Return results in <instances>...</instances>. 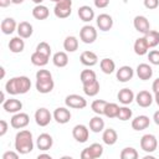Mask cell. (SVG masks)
Here are the masks:
<instances>
[{
    "label": "cell",
    "mask_w": 159,
    "mask_h": 159,
    "mask_svg": "<svg viewBox=\"0 0 159 159\" xmlns=\"http://www.w3.org/2000/svg\"><path fill=\"white\" fill-rule=\"evenodd\" d=\"M31 88V81L26 76H20V77H14L9 80L5 84V91L9 94H24L27 93Z\"/></svg>",
    "instance_id": "obj_1"
},
{
    "label": "cell",
    "mask_w": 159,
    "mask_h": 159,
    "mask_svg": "<svg viewBox=\"0 0 159 159\" xmlns=\"http://www.w3.org/2000/svg\"><path fill=\"white\" fill-rule=\"evenodd\" d=\"M15 149L19 154H27L34 149L32 133L30 130H20L15 135Z\"/></svg>",
    "instance_id": "obj_2"
},
{
    "label": "cell",
    "mask_w": 159,
    "mask_h": 159,
    "mask_svg": "<svg viewBox=\"0 0 159 159\" xmlns=\"http://www.w3.org/2000/svg\"><path fill=\"white\" fill-rule=\"evenodd\" d=\"M71 7H72V0H60L56 2L53 12L58 19H66L72 12Z\"/></svg>",
    "instance_id": "obj_3"
},
{
    "label": "cell",
    "mask_w": 159,
    "mask_h": 159,
    "mask_svg": "<svg viewBox=\"0 0 159 159\" xmlns=\"http://www.w3.org/2000/svg\"><path fill=\"white\" fill-rule=\"evenodd\" d=\"M140 148L145 153H153L158 148V140L153 134H144L140 138Z\"/></svg>",
    "instance_id": "obj_4"
},
{
    "label": "cell",
    "mask_w": 159,
    "mask_h": 159,
    "mask_svg": "<svg viewBox=\"0 0 159 159\" xmlns=\"http://www.w3.org/2000/svg\"><path fill=\"white\" fill-rule=\"evenodd\" d=\"M80 39L84 43H93L97 39V30L91 25H84L80 31Z\"/></svg>",
    "instance_id": "obj_5"
},
{
    "label": "cell",
    "mask_w": 159,
    "mask_h": 159,
    "mask_svg": "<svg viewBox=\"0 0 159 159\" xmlns=\"http://www.w3.org/2000/svg\"><path fill=\"white\" fill-rule=\"evenodd\" d=\"M65 103L67 107L75 109H82L87 106V101L80 94H68L65 99Z\"/></svg>",
    "instance_id": "obj_6"
},
{
    "label": "cell",
    "mask_w": 159,
    "mask_h": 159,
    "mask_svg": "<svg viewBox=\"0 0 159 159\" xmlns=\"http://www.w3.org/2000/svg\"><path fill=\"white\" fill-rule=\"evenodd\" d=\"M52 117L53 116L50 113V111L47 108H39L35 112V120H36L37 125H40V127H46L47 124H50Z\"/></svg>",
    "instance_id": "obj_7"
},
{
    "label": "cell",
    "mask_w": 159,
    "mask_h": 159,
    "mask_svg": "<svg viewBox=\"0 0 159 159\" xmlns=\"http://www.w3.org/2000/svg\"><path fill=\"white\" fill-rule=\"evenodd\" d=\"M29 122H30L29 114L21 113V112L14 114L12 118L10 119V124H11V127L15 128V129H22V128H25V127L29 124Z\"/></svg>",
    "instance_id": "obj_8"
},
{
    "label": "cell",
    "mask_w": 159,
    "mask_h": 159,
    "mask_svg": "<svg viewBox=\"0 0 159 159\" xmlns=\"http://www.w3.org/2000/svg\"><path fill=\"white\" fill-rule=\"evenodd\" d=\"M72 135L78 143H84L89 137V130L84 124H77L72 129Z\"/></svg>",
    "instance_id": "obj_9"
},
{
    "label": "cell",
    "mask_w": 159,
    "mask_h": 159,
    "mask_svg": "<svg viewBox=\"0 0 159 159\" xmlns=\"http://www.w3.org/2000/svg\"><path fill=\"white\" fill-rule=\"evenodd\" d=\"M53 119L60 123V124H66L67 122H70L71 119V112L70 109L65 108V107H58L53 111Z\"/></svg>",
    "instance_id": "obj_10"
},
{
    "label": "cell",
    "mask_w": 159,
    "mask_h": 159,
    "mask_svg": "<svg viewBox=\"0 0 159 159\" xmlns=\"http://www.w3.org/2000/svg\"><path fill=\"white\" fill-rule=\"evenodd\" d=\"M133 25H134V29H135L138 32L143 34V35H145V34L150 30V24H149L148 19H147L145 16H142V15H138V16L134 17Z\"/></svg>",
    "instance_id": "obj_11"
},
{
    "label": "cell",
    "mask_w": 159,
    "mask_h": 159,
    "mask_svg": "<svg viewBox=\"0 0 159 159\" xmlns=\"http://www.w3.org/2000/svg\"><path fill=\"white\" fill-rule=\"evenodd\" d=\"M96 22H97V26H98V29L101 31H109L112 29V26H113V19L108 14L98 15Z\"/></svg>",
    "instance_id": "obj_12"
},
{
    "label": "cell",
    "mask_w": 159,
    "mask_h": 159,
    "mask_svg": "<svg viewBox=\"0 0 159 159\" xmlns=\"http://www.w3.org/2000/svg\"><path fill=\"white\" fill-rule=\"evenodd\" d=\"M117 80L119 82H128L133 78L134 76V70L130 67V66H122L117 70Z\"/></svg>",
    "instance_id": "obj_13"
},
{
    "label": "cell",
    "mask_w": 159,
    "mask_h": 159,
    "mask_svg": "<svg viewBox=\"0 0 159 159\" xmlns=\"http://www.w3.org/2000/svg\"><path fill=\"white\" fill-rule=\"evenodd\" d=\"M153 99H154V98H153L152 93L148 92V91H140V92H138V94L135 96V101H137L138 106H140V107H143V108L149 107V106L153 103Z\"/></svg>",
    "instance_id": "obj_14"
},
{
    "label": "cell",
    "mask_w": 159,
    "mask_h": 159,
    "mask_svg": "<svg viewBox=\"0 0 159 159\" xmlns=\"http://www.w3.org/2000/svg\"><path fill=\"white\" fill-rule=\"evenodd\" d=\"M53 144V139L50 134L47 133H42L37 137V140H36V145L40 150H48Z\"/></svg>",
    "instance_id": "obj_15"
},
{
    "label": "cell",
    "mask_w": 159,
    "mask_h": 159,
    "mask_svg": "<svg viewBox=\"0 0 159 159\" xmlns=\"http://www.w3.org/2000/svg\"><path fill=\"white\" fill-rule=\"evenodd\" d=\"M55 87V82L52 78L47 80H36V89L40 93H50Z\"/></svg>",
    "instance_id": "obj_16"
},
{
    "label": "cell",
    "mask_w": 159,
    "mask_h": 159,
    "mask_svg": "<svg viewBox=\"0 0 159 159\" xmlns=\"http://www.w3.org/2000/svg\"><path fill=\"white\" fill-rule=\"evenodd\" d=\"M2 108L7 113H17L22 108V103H21V101H19L16 98H10L2 103Z\"/></svg>",
    "instance_id": "obj_17"
},
{
    "label": "cell",
    "mask_w": 159,
    "mask_h": 159,
    "mask_svg": "<svg viewBox=\"0 0 159 159\" xmlns=\"http://www.w3.org/2000/svg\"><path fill=\"white\" fill-rule=\"evenodd\" d=\"M77 14H78V17H80L82 21H84V22H91V21L94 19V10H93L91 6H88V5L81 6V7L78 9Z\"/></svg>",
    "instance_id": "obj_18"
},
{
    "label": "cell",
    "mask_w": 159,
    "mask_h": 159,
    "mask_svg": "<svg viewBox=\"0 0 159 159\" xmlns=\"http://www.w3.org/2000/svg\"><path fill=\"white\" fill-rule=\"evenodd\" d=\"M80 60H81L82 65L88 66V67H92L98 62L97 55L94 52H92V51H83L81 53V56H80Z\"/></svg>",
    "instance_id": "obj_19"
},
{
    "label": "cell",
    "mask_w": 159,
    "mask_h": 159,
    "mask_svg": "<svg viewBox=\"0 0 159 159\" xmlns=\"http://www.w3.org/2000/svg\"><path fill=\"white\" fill-rule=\"evenodd\" d=\"M137 76L142 81L150 80L152 76H153V68L148 63H140V65L137 66Z\"/></svg>",
    "instance_id": "obj_20"
},
{
    "label": "cell",
    "mask_w": 159,
    "mask_h": 159,
    "mask_svg": "<svg viewBox=\"0 0 159 159\" xmlns=\"http://www.w3.org/2000/svg\"><path fill=\"white\" fill-rule=\"evenodd\" d=\"M117 98H118V101H119L122 104L127 106V104H130V103L134 101L135 97H134V93H133L132 89H129V88H122V89L118 92Z\"/></svg>",
    "instance_id": "obj_21"
},
{
    "label": "cell",
    "mask_w": 159,
    "mask_h": 159,
    "mask_svg": "<svg viewBox=\"0 0 159 159\" xmlns=\"http://www.w3.org/2000/svg\"><path fill=\"white\" fill-rule=\"evenodd\" d=\"M150 119L147 116H138L132 120V128L134 130H144L149 127Z\"/></svg>",
    "instance_id": "obj_22"
},
{
    "label": "cell",
    "mask_w": 159,
    "mask_h": 159,
    "mask_svg": "<svg viewBox=\"0 0 159 159\" xmlns=\"http://www.w3.org/2000/svg\"><path fill=\"white\" fill-rule=\"evenodd\" d=\"M0 27H1L2 34H5V35H11L15 30H17V24H16V21H15L12 17H6V19H4V20L1 21Z\"/></svg>",
    "instance_id": "obj_23"
},
{
    "label": "cell",
    "mask_w": 159,
    "mask_h": 159,
    "mask_svg": "<svg viewBox=\"0 0 159 159\" xmlns=\"http://www.w3.org/2000/svg\"><path fill=\"white\" fill-rule=\"evenodd\" d=\"M17 34H19V36L20 37H22V39H29L31 35H32V32H34V29H32V25L30 24V22H27V21H21L19 25H17Z\"/></svg>",
    "instance_id": "obj_24"
},
{
    "label": "cell",
    "mask_w": 159,
    "mask_h": 159,
    "mask_svg": "<svg viewBox=\"0 0 159 159\" xmlns=\"http://www.w3.org/2000/svg\"><path fill=\"white\" fill-rule=\"evenodd\" d=\"M133 47H134V52L137 55H139V56H143V55L148 53V50H149V45H148V42H147L144 36L143 37H138L135 40Z\"/></svg>",
    "instance_id": "obj_25"
},
{
    "label": "cell",
    "mask_w": 159,
    "mask_h": 159,
    "mask_svg": "<svg viewBox=\"0 0 159 159\" xmlns=\"http://www.w3.org/2000/svg\"><path fill=\"white\" fill-rule=\"evenodd\" d=\"M25 48V42L22 40V37L20 36H16V37H12L9 42V50L14 53H20L22 52Z\"/></svg>",
    "instance_id": "obj_26"
},
{
    "label": "cell",
    "mask_w": 159,
    "mask_h": 159,
    "mask_svg": "<svg viewBox=\"0 0 159 159\" xmlns=\"http://www.w3.org/2000/svg\"><path fill=\"white\" fill-rule=\"evenodd\" d=\"M102 139H103V143L104 144L113 145V144H116V142L118 139V134H117V132L113 128H107V129L103 130Z\"/></svg>",
    "instance_id": "obj_27"
},
{
    "label": "cell",
    "mask_w": 159,
    "mask_h": 159,
    "mask_svg": "<svg viewBox=\"0 0 159 159\" xmlns=\"http://www.w3.org/2000/svg\"><path fill=\"white\" fill-rule=\"evenodd\" d=\"M50 15V11L47 9V6L45 5H36L34 9H32V16L36 19V20H46Z\"/></svg>",
    "instance_id": "obj_28"
},
{
    "label": "cell",
    "mask_w": 159,
    "mask_h": 159,
    "mask_svg": "<svg viewBox=\"0 0 159 159\" xmlns=\"http://www.w3.org/2000/svg\"><path fill=\"white\" fill-rule=\"evenodd\" d=\"M52 62H53V65H55L56 67H60V68H61V67H65V66H67V63H68V56H67L66 52L58 51V52H56V53L53 55Z\"/></svg>",
    "instance_id": "obj_29"
},
{
    "label": "cell",
    "mask_w": 159,
    "mask_h": 159,
    "mask_svg": "<svg viewBox=\"0 0 159 159\" xmlns=\"http://www.w3.org/2000/svg\"><path fill=\"white\" fill-rule=\"evenodd\" d=\"M89 129L93 132V133H99L104 129V120L101 118L99 114H97L96 117L91 118L89 120Z\"/></svg>",
    "instance_id": "obj_30"
},
{
    "label": "cell",
    "mask_w": 159,
    "mask_h": 159,
    "mask_svg": "<svg viewBox=\"0 0 159 159\" xmlns=\"http://www.w3.org/2000/svg\"><path fill=\"white\" fill-rule=\"evenodd\" d=\"M83 92L89 96V97H93L96 96L98 92H99V82L97 80L92 81V82H88V83H83Z\"/></svg>",
    "instance_id": "obj_31"
},
{
    "label": "cell",
    "mask_w": 159,
    "mask_h": 159,
    "mask_svg": "<svg viewBox=\"0 0 159 159\" xmlns=\"http://www.w3.org/2000/svg\"><path fill=\"white\" fill-rule=\"evenodd\" d=\"M48 58H50L48 56L42 55V53L37 52V51H35V52L31 55V62H32V65L39 66V67H42V66L47 65V63H48Z\"/></svg>",
    "instance_id": "obj_32"
},
{
    "label": "cell",
    "mask_w": 159,
    "mask_h": 159,
    "mask_svg": "<svg viewBox=\"0 0 159 159\" xmlns=\"http://www.w3.org/2000/svg\"><path fill=\"white\" fill-rule=\"evenodd\" d=\"M99 66H101L102 72L106 73V75H111L116 70V63H114V61L112 58H103V60H101Z\"/></svg>",
    "instance_id": "obj_33"
},
{
    "label": "cell",
    "mask_w": 159,
    "mask_h": 159,
    "mask_svg": "<svg viewBox=\"0 0 159 159\" xmlns=\"http://www.w3.org/2000/svg\"><path fill=\"white\" fill-rule=\"evenodd\" d=\"M63 48L67 52H75L78 48V40L75 36H67L63 41Z\"/></svg>",
    "instance_id": "obj_34"
},
{
    "label": "cell",
    "mask_w": 159,
    "mask_h": 159,
    "mask_svg": "<svg viewBox=\"0 0 159 159\" xmlns=\"http://www.w3.org/2000/svg\"><path fill=\"white\" fill-rule=\"evenodd\" d=\"M149 47H155L159 45V32L155 30H149L145 35H144Z\"/></svg>",
    "instance_id": "obj_35"
},
{
    "label": "cell",
    "mask_w": 159,
    "mask_h": 159,
    "mask_svg": "<svg viewBox=\"0 0 159 159\" xmlns=\"http://www.w3.org/2000/svg\"><path fill=\"white\" fill-rule=\"evenodd\" d=\"M87 150L89 153V158L91 159H96V158H99L102 157L103 154V147L98 143H93L91 144L89 147H87Z\"/></svg>",
    "instance_id": "obj_36"
},
{
    "label": "cell",
    "mask_w": 159,
    "mask_h": 159,
    "mask_svg": "<svg viewBox=\"0 0 159 159\" xmlns=\"http://www.w3.org/2000/svg\"><path fill=\"white\" fill-rule=\"evenodd\" d=\"M118 111H119V106L117 103H107L106 108H104V116L107 118H117L118 116Z\"/></svg>",
    "instance_id": "obj_37"
},
{
    "label": "cell",
    "mask_w": 159,
    "mask_h": 159,
    "mask_svg": "<svg viewBox=\"0 0 159 159\" xmlns=\"http://www.w3.org/2000/svg\"><path fill=\"white\" fill-rule=\"evenodd\" d=\"M107 103H108V102H106L104 99H96V101L92 102L91 108H92V111H93L96 114H99V116H101V114L104 113V108H106Z\"/></svg>",
    "instance_id": "obj_38"
},
{
    "label": "cell",
    "mask_w": 159,
    "mask_h": 159,
    "mask_svg": "<svg viewBox=\"0 0 159 159\" xmlns=\"http://www.w3.org/2000/svg\"><path fill=\"white\" fill-rule=\"evenodd\" d=\"M80 80H81L82 84H83V83H88V82H92V81L97 80V77H96V72H94L93 70H83V71L81 72Z\"/></svg>",
    "instance_id": "obj_39"
},
{
    "label": "cell",
    "mask_w": 159,
    "mask_h": 159,
    "mask_svg": "<svg viewBox=\"0 0 159 159\" xmlns=\"http://www.w3.org/2000/svg\"><path fill=\"white\" fill-rule=\"evenodd\" d=\"M120 158L122 159H137L138 152L132 147H127L120 152Z\"/></svg>",
    "instance_id": "obj_40"
},
{
    "label": "cell",
    "mask_w": 159,
    "mask_h": 159,
    "mask_svg": "<svg viewBox=\"0 0 159 159\" xmlns=\"http://www.w3.org/2000/svg\"><path fill=\"white\" fill-rule=\"evenodd\" d=\"M117 118L119 119V120H128V119H130L132 118V111L128 108V107H119V111H118V116H117Z\"/></svg>",
    "instance_id": "obj_41"
},
{
    "label": "cell",
    "mask_w": 159,
    "mask_h": 159,
    "mask_svg": "<svg viewBox=\"0 0 159 159\" xmlns=\"http://www.w3.org/2000/svg\"><path fill=\"white\" fill-rule=\"evenodd\" d=\"M36 51L40 52V53H42V55H46V56H48V57H50V55H51V47H50V45H48L47 42H45V41H42V42H40V43L37 45Z\"/></svg>",
    "instance_id": "obj_42"
},
{
    "label": "cell",
    "mask_w": 159,
    "mask_h": 159,
    "mask_svg": "<svg viewBox=\"0 0 159 159\" xmlns=\"http://www.w3.org/2000/svg\"><path fill=\"white\" fill-rule=\"evenodd\" d=\"M148 60L152 65H159V51L153 50L148 53Z\"/></svg>",
    "instance_id": "obj_43"
},
{
    "label": "cell",
    "mask_w": 159,
    "mask_h": 159,
    "mask_svg": "<svg viewBox=\"0 0 159 159\" xmlns=\"http://www.w3.org/2000/svg\"><path fill=\"white\" fill-rule=\"evenodd\" d=\"M47 78H52V75L50 71L47 70H39L36 72V80H47Z\"/></svg>",
    "instance_id": "obj_44"
},
{
    "label": "cell",
    "mask_w": 159,
    "mask_h": 159,
    "mask_svg": "<svg viewBox=\"0 0 159 159\" xmlns=\"http://www.w3.org/2000/svg\"><path fill=\"white\" fill-rule=\"evenodd\" d=\"M144 6L149 10H154L159 6V0H144Z\"/></svg>",
    "instance_id": "obj_45"
},
{
    "label": "cell",
    "mask_w": 159,
    "mask_h": 159,
    "mask_svg": "<svg viewBox=\"0 0 159 159\" xmlns=\"http://www.w3.org/2000/svg\"><path fill=\"white\" fill-rule=\"evenodd\" d=\"M109 5V0H94V6L97 9H104Z\"/></svg>",
    "instance_id": "obj_46"
},
{
    "label": "cell",
    "mask_w": 159,
    "mask_h": 159,
    "mask_svg": "<svg viewBox=\"0 0 159 159\" xmlns=\"http://www.w3.org/2000/svg\"><path fill=\"white\" fill-rule=\"evenodd\" d=\"M19 158V153L15 152H6L2 154V159H17Z\"/></svg>",
    "instance_id": "obj_47"
},
{
    "label": "cell",
    "mask_w": 159,
    "mask_h": 159,
    "mask_svg": "<svg viewBox=\"0 0 159 159\" xmlns=\"http://www.w3.org/2000/svg\"><path fill=\"white\" fill-rule=\"evenodd\" d=\"M6 132H7V123H6V120L1 119V120H0V135H1V137L5 135Z\"/></svg>",
    "instance_id": "obj_48"
},
{
    "label": "cell",
    "mask_w": 159,
    "mask_h": 159,
    "mask_svg": "<svg viewBox=\"0 0 159 159\" xmlns=\"http://www.w3.org/2000/svg\"><path fill=\"white\" fill-rule=\"evenodd\" d=\"M152 89H153L154 93H159V78H157V80L153 82V84H152Z\"/></svg>",
    "instance_id": "obj_49"
},
{
    "label": "cell",
    "mask_w": 159,
    "mask_h": 159,
    "mask_svg": "<svg viewBox=\"0 0 159 159\" xmlns=\"http://www.w3.org/2000/svg\"><path fill=\"white\" fill-rule=\"evenodd\" d=\"M11 0H0V6L1 7H7L10 5Z\"/></svg>",
    "instance_id": "obj_50"
},
{
    "label": "cell",
    "mask_w": 159,
    "mask_h": 159,
    "mask_svg": "<svg viewBox=\"0 0 159 159\" xmlns=\"http://www.w3.org/2000/svg\"><path fill=\"white\" fill-rule=\"evenodd\" d=\"M153 120H154V123H155L157 125H159V111H157V112L154 113V116H153Z\"/></svg>",
    "instance_id": "obj_51"
},
{
    "label": "cell",
    "mask_w": 159,
    "mask_h": 159,
    "mask_svg": "<svg viewBox=\"0 0 159 159\" xmlns=\"http://www.w3.org/2000/svg\"><path fill=\"white\" fill-rule=\"evenodd\" d=\"M42 158L51 159V155H50V154H39V155H37V159H42Z\"/></svg>",
    "instance_id": "obj_52"
},
{
    "label": "cell",
    "mask_w": 159,
    "mask_h": 159,
    "mask_svg": "<svg viewBox=\"0 0 159 159\" xmlns=\"http://www.w3.org/2000/svg\"><path fill=\"white\" fill-rule=\"evenodd\" d=\"M25 0H11V2L12 4H16V5H19V4H21V2H24Z\"/></svg>",
    "instance_id": "obj_53"
},
{
    "label": "cell",
    "mask_w": 159,
    "mask_h": 159,
    "mask_svg": "<svg viewBox=\"0 0 159 159\" xmlns=\"http://www.w3.org/2000/svg\"><path fill=\"white\" fill-rule=\"evenodd\" d=\"M0 102H1V104L5 102V93L4 92H1V99H0Z\"/></svg>",
    "instance_id": "obj_54"
},
{
    "label": "cell",
    "mask_w": 159,
    "mask_h": 159,
    "mask_svg": "<svg viewBox=\"0 0 159 159\" xmlns=\"http://www.w3.org/2000/svg\"><path fill=\"white\" fill-rule=\"evenodd\" d=\"M154 99H155V103L159 106V93H155V98Z\"/></svg>",
    "instance_id": "obj_55"
},
{
    "label": "cell",
    "mask_w": 159,
    "mask_h": 159,
    "mask_svg": "<svg viewBox=\"0 0 159 159\" xmlns=\"http://www.w3.org/2000/svg\"><path fill=\"white\" fill-rule=\"evenodd\" d=\"M0 70H1V78H4V76H5V68H4V67H1Z\"/></svg>",
    "instance_id": "obj_56"
},
{
    "label": "cell",
    "mask_w": 159,
    "mask_h": 159,
    "mask_svg": "<svg viewBox=\"0 0 159 159\" xmlns=\"http://www.w3.org/2000/svg\"><path fill=\"white\" fill-rule=\"evenodd\" d=\"M32 1H34V2L36 4V5H40V4H41V2L43 1V0H32Z\"/></svg>",
    "instance_id": "obj_57"
},
{
    "label": "cell",
    "mask_w": 159,
    "mask_h": 159,
    "mask_svg": "<svg viewBox=\"0 0 159 159\" xmlns=\"http://www.w3.org/2000/svg\"><path fill=\"white\" fill-rule=\"evenodd\" d=\"M51 1H55V2H57V1H60V0H51Z\"/></svg>",
    "instance_id": "obj_58"
}]
</instances>
